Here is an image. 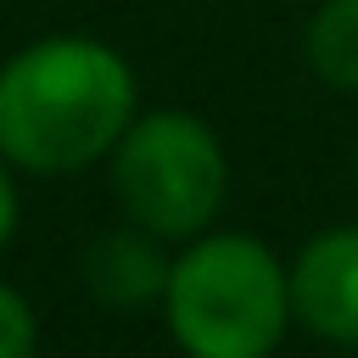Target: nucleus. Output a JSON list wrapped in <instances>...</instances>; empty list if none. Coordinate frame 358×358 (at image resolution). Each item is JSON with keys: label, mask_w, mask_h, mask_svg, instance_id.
Masks as SVG:
<instances>
[{"label": "nucleus", "mask_w": 358, "mask_h": 358, "mask_svg": "<svg viewBox=\"0 0 358 358\" xmlns=\"http://www.w3.org/2000/svg\"><path fill=\"white\" fill-rule=\"evenodd\" d=\"M34 352H39V313L11 280H0V358H34Z\"/></svg>", "instance_id": "obj_7"}, {"label": "nucleus", "mask_w": 358, "mask_h": 358, "mask_svg": "<svg viewBox=\"0 0 358 358\" xmlns=\"http://www.w3.org/2000/svg\"><path fill=\"white\" fill-rule=\"evenodd\" d=\"M313 78L336 95H358V0H319L302 28Z\"/></svg>", "instance_id": "obj_6"}, {"label": "nucleus", "mask_w": 358, "mask_h": 358, "mask_svg": "<svg viewBox=\"0 0 358 358\" xmlns=\"http://www.w3.org/2000/svg\"><path fill=\"white\" fill-rule=\"evenodd\" d=\"M168 268H173V252L162 235L140 229V224H112L101 229L84 257H78V274H84V291L112 308V313H140V308H162V291H168Z\"/></svg>", "instance_id": "obj_5"}, {"label": "nucleus", "mask_w": 358, "mask_h": 358, "mask_svg": "<svg viewBox=\"0 0 358 358\" xmlns=\"http://www.w3.org/2000/svg\"><path fill=\"white\" fill-rule=\"evenodd\" d=\"M162 324L185 358H274L296 324L285 257L246 229H201L179 241Z\"/></svg>", "instance_id": "obj_2"}, {"label": "nucleus", "mask_w": 358, "mask_h": 358, "mask_svg": "<svg viewBox=\"0 0 358 358\" xmlns=\"http://www.w3.org/2000/svg\"><path fill=\"white\" fill-rule=\"evenodd\" d=\"M106 185L129 224L179 246L218 224L229 196V157L201 112L157 106L134 112V123L117 134L106 157Z\"/></svg>", "instance_id": "obj_3"}, {"label": "nucleus", "mask_w": 358, "mask_h": 358, "mask_svg": "<svg viewBox=\"0 0 358 358\" xmlns=\"http://www.w3.org/2000/svg\"><path fill=\"white\" fill-rule=\"evenodd\" d=\"M285 274L296 330L330 347H358V224H330L308 235Z\"/></svg>", "instance_id": "obj_4"}, {"label": "nucleus", "mask_w": 358, "mask_h": 358, "mask_svg": "<svg viewBox=\"0 0 358 358\" xmlns=\"http://www.w3.org/2000/svg\"><path fill=\"white\" fill-rule=\"evenodd\" d=\"M352 173H358V151H352Z\"/></svg>", "instance_id": "obj_9"}, {"label": "nucleus", "mask_w": 358, "mask_h": 358, "mask_svg": "<svg viewBox=\"0 0 358 358\" xmlns=\"http://www.w3.org/2000/svg\"><path fill=\"white\" fill-rule=\"evenodd\" d=\"M140 112L134 67L95 34H45L0 62V157L62 179L112 157Z\"/></svg>", "instance_id": "obj_1"}, {"label": "nucleus", "mask_w": 358, "mask_h": 358, "mask_svg": "<svg viewBox=\"0 0 358 358\" xmlns=\"http://www.w3.org/2000/svg\"><path fill=\"white\" fill-rule=\"evenodd\" d=\"M17 218H22V190H17V168L0 157V252L11 246L17 235Z\"/></svg>", "instance_id": "obj_8"}]
</instances>
